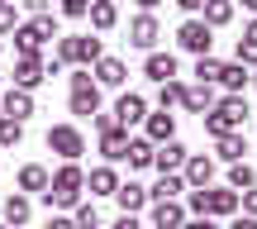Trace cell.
Masks as SVG:
<instances>
[{"label":"cell","instance_id":"19","mask_svg":"<svg viewBox=\"0 0 257 229\" xmlns=\"http://www.w3.org/2000/svg\"><path fill=\"white\" fill-rule=\"evenodd\" d=\"M181 224H186L181 201H153V229H181Z\"/></svg>","mask_w":257,"mask_h":229},{"label":"cell","instance_id":"33","mask_svg":"<svg viewBox=\"0 0 257 229\" xmlns=\"http://www.w3.org/2000/svg\"><path fill=\"white\" fill-rule=\"evenodd\" d=\"M181 91H186L181 82H162V86H157V105H162V110H172V105H181Z\"/></svg>","mask_w":257,"mask_h":229},{"label":"cell","instance_id":"52","mask_svg":"<svg viewBox=\"0 0 257 229\" xmlns=\"http://www.w3.org/2000/svg\"><path fill=\"white\" fill-rule=\"evenodd\" d=\"M0 53H5V43H0Z\"/></svg>","mask_w":257,"mask_h":229},{"label":"cell","instance_id":"26","mask_svg":"<svg viewBox=\"0 0 257 229\" xmlns=\"http://www.w3.org/2000/svg\"><path fill=\"white\" fill-rule=\"evenodd\" d=\"M181 191H186L181 172H162V182H157V186H148V201H176Z\"/></svg>","mask_w":257,"mask_h":229},{"label":"cell","instance_id":"12","mask_svg":"<svg viewBox=\"0 0 257 229\" xmlns=\"http://www.w3.org/2000/svg\"><path fill=\"white\" fill-rule=\"evenodd\" d=\"M0 115H5V119H15V124H24V119L34 115V96H29V91H19V86H10V91L0 96Z\"/></svg>","mask_w":257,"mask_h":229},{"label":"cell","instance_id":"50","mask_svg":"<svg viewBox=\"0 0 257 229\" xmlns=\"http://www.w3.org/2000/svg\"><path fill=\"white\" fill-rule=\"evenodd\" d=\"M243 5H248V10H252V19H257V0H243Z\"/></svg>","mask_w":257,"mask_h":229},{"label":"cell","instance_id":"23","mask_svg":"<svg viewBox=\"0 0 257 229\" xmlns=\"http://www.w3.org/2000/svg\"><path fill=\"white\" fill-rule=\"evenodd\" d=\"M100 153L110 158V163H124V153H128V129H119V124L105 129V134H100Z\"/></svg>","mask_w":257,"mask_h":229},{"label":"cell","instance_id":"42","mask_svg":"<svg viewBox=\"0 0 257 229\" xmlns=\"http://www.w3.org/2000/svg\"><path fill=\"white\" fill-rule=\"evenodd\" d=\"M91 124H95V134H105V129H114V115H91Z\"/></svg>","mask_w":257,"mask_h":229},{"label":"cell","instance_id":"30","mask_svg":"<svg viewBox=\"0 0 257 229\" xmlns=\"http://www.w3.org/2000/svg\"><path fill=\"white\" fill-rule=\"evenodd\" d=\"M214 148H219L224 163H243V153H248V138H243V134H224V138H214Z\"/></svg>","mask_w":257,"mask_h":229},{"label":"cell","instance_id":"3","mask_svg":"<svg viewBox=\"0 0 257 229\" xmlns=\"http://www.w3.org/2000/svg\"><path fill=\"white\" fill-rule=\"evenodd\" d=\"M105 57V48H100V38H91V34H67V38H57V62H76V67H86L91 72L95 62Z\"/></svg>","mask_w":257,"mask_h":229},{"label":"cell","instance_id":"8","mask_svg":"<svg viewBox=\"0 0 257 229\" xmlns=\"http://www.w3.org/2000/svg\"><path fill=\"white\" fill-rule=\"evenodd\" d=\"M181 182H186V191H205V186L214 182V158L191 153V158H186V167H181Z\"/></svg>","mask_w":257,"mask_h":229},{"label":"cell","instance_id":"47","mask_svg":"<svg viewBox=\"0 0 257 229\" xmlns=\"http://www.w3.org/2000/svg\"><path fill=\"white\" fill-rule=\"evenodd\" d=\"M48 229H76V224L67 220V215H53V220H48Z\"/></svg>","mask_w":257,"mask_h":229},{"label":"cell","instance_id":"31","mask_svg":"<svg viewBox=\"0 0 257 229\" xmlns=\"http://www.w3.org/2000/svg\"><path fill=\"white\" fill-rule=\"evenodd\" d=\"M219 57H195V86H214L219 82Z\"/></svg>","mask_w":257,"mask_h":229},{"label":"cell","instance_id":"15","mask_svg":"<svg viewBox=\"0 0 257 229\" xmlns=\"http://www.w3.org/2000/svg\"><path fill=\"white\" fill-rule=\"evenodd\" d=\"M214 101H219L214 86H186V91H181V110H191V115H200V119L214 110Z\"/></svg>","mask_w":257,"mask_h":229},{"label":"cell","instance_id":"6","mask_svg":"<svg viewBox=\"0 0 257 229\" xmlns=\"http://www.w3.org/2000/svg\"><path fill=\"white\" fill-rule=\"evenodd\" d=\"M43 143L53 148V153L62 158V163H76V158L86 153V138H81V129H76V124H53Z\"/></svg>","mask_w":257,"mask_h":229},{"label":"cell","instance_id":"54","mask_svg":"<svg viewBox=\"0 0 257 229\" xmlns=\"http://www.w3.org/2000/svg\"><path fill=\"white\" fill-rule=\"evenodd\" d=\"M0 229H10V224H0Z\"/></svg>","mask_w":257,"mask_h":229},{"label":"cell","instance_id":"40","mask_svg":"<svg viewBox=\"0 0 257 229\" xmlns=\"http://www.w3.org/2000/svg\"><path fill=\"white\" fill-rule=\"evenodd\" d=\"M238 205H243V210H248L252 220H257V186H248V191H238Z\"/></svg>","mask_w":257,"mask_h":229},{"label":"cell","instance_id":"53","mask_svg":"<svg viewBox=\"0 0 257 229\" xmlns=\"http://www.w3.org/2000/svg\"><path fill=\"white\" fill-rule=\"evenodd\" d=\"M0 124H5V115H0Z\"/></svg>","mask_w":257,"mask_h":229},{"label":"cell","instance_id":"20","mask_svg":"<svg viewBox=\"0 0 257 229\" xmlns=\"http://www.w3.org/2000/svg\"><path fill=\"white\" fill-rule=\"evenodd\" d=\"M143 77L148 82H176V57L172 53H148V62H143Z\"/></svg>","mask_w":257,"mask_h":229},{"label":"cell","instance_id":"9","mask_svg":"<svg viewBox=\"0 0 257 229\" xmlns=\"http://www.w3.org/2000/svg\"><path fill=\"white\" fill-rule=\"evenodd\" d=\"M186 158H191V148H186L181 138H167V143L153 148V167H157V172H181Z\"/></svg>","mask_w":257,"mask_h":229},{"label":"cell","instance_id":"43","mask_svg":"<svg viewBox=\"0 0 257 229\" xmlns=\"http://www.w3.org/2000/svg\"><path fill=\"white\" fill-rule=\"evenodd\" d=\"M110 229H143V224H138V215H119V220H114Z\"/></svg>","mask_w":257,"mask_h":229},{"label":"cell","instance_id":"7","mask_svg":"<svg viewBox=\"0 0 257 229\" xmlns=\"http://www.w3.org/2000/svg\"><path fill=\"white\" fill-rule=\"evenodd\" d=\"M176 43H181L186 53H195V57H210V48H214V29L205 24L200 15H195V19H186V24L176 29Z\"/></svg>","mask_w":257,"mask_h":229},{"label":"cell","instance_id":"35","mask_svg":"<svg viewBox=\"0 0 257 229\" xmlns=\"http://www.w3.org/2000/svg\"><path fill=\"white\" fill-rule=\"evenodd\" d=\"M233 62H238V67H257V43L238 38V48H233Z\"/></svg>","mask_w":257,"mask_h":229},{"label":"cell","instance_id":"10","mask_svg":"<svg viewBox=\"0 0 257 229\" xmlns=\"http://www.w3.org/2000/svg\"><path fill=\"white\" fill-rule=\"evenodd\" d=\"M143 119H148V101H143V96L124 91L119 101H114V124H119V129H134V124H143Z\"/></svg>","mask_w":257,"mask_h":229},{"label":"cell","instance_id":"38","mask_svg":"<svg viewBox=\"0 0 257 229\" xmlns=\"http://www.w3.org/2000/svg\"><path fill=\"white\" fill-rule=\"evenodd\" d=\"M86 10H91V0H62V15L67 19H86Z\"/></svg>","mask_w":257,"mask_h":229},{"label":"cell","instance_id":"36","mask_svg":"<svg viewBox=\"0 0 257 229\" xmlns=\"http://www.w3.org/2000/svg\"><path fill=\"white\" fill-rule=\"evenodd\" d=\"M19 138H24V124H15V119H5V124H0V148H15Z\"/></svg>","mask_w":257,"mask_h":229},{"label":"cell","instance_id":"44","mask_svg":"<svg viewBox=\"0 0 257 229\" xmlns=\"http://www.w3.org/2000/svg\"><path fill=\"white\" fill-rule=\"evenodd\" d=\"M181 229H219V224H214V220H210V215H200V220H186Z\"/></svg>","mask_w":257,"mask_h":229},{"label":"cell","instance_id":"41","mask_svg":"<svg viewBox=\"0 0 257 229\" xmlns=\"http://www.w3.org/2000/svg\"><path fill=\"white\" fill-rule=\"evenodd\" d=\"M24 10H29V15H53V0H24Z\"/></svg>","mask_w":257,"mask_h":229},{"label":"cell","instance_id":"46","mask_svg":"<svg viewBox=\"0 0 257 229\" xmlns=\"http://www.w3.org/2000/svg\"><path fill=\"white\" fill-rule=\"evenodd\" d=\"M176 5H181V10H186V15H191V19H195V15H200V5H205V0H176Z\"/></svg>","mask_w":257,"mask_h":229},{"label":"cell","instance_id":"37","mask_svg":"<svg viewBox=\"0 0 257 229\" xmlns=\"http://www.w3.org/2000/svg\"><path fill=\"white\" fill-rule=\"evenodd\" d=\"M19 29V15H15V0H0V34Z\"/></svg>","mask_w":257,"mask_h":229},{"label":"cell","instance_id":"25","mask_svg":"<svg viewBox=\"0 0 257 229\" xmlns=\"http://www.w3.org/2000/svg\"><path fill=\"white\" fill-rule=\"evenodd\" d=\"M248 82H252L248 67H238V62H224V67H219V86H224L229 96H243V86H248Z\"/></svg>","mask_w":257,"mask_h":229},{"label":"cell","instance_id":"28","mask_svg":"<svg viewBox=\"0 0 257 229\" xmlns=\"http://www.w3.org/2000/svg\"><path fill=\"white\" fill-rule=\"evenodd\" d=\"M124 62L119 57H100V62H95V86H124Z\"/></svg>","mask_w":257,"mask_h":229},{"label":"cell","instance_id":"51","mask_svg":"<svg viewBox=\"0 0 257 229\" xmlns=\"http://www.w3.org/2000/svg\"><path fill=\"white\" fill-rule=\"evenodd\" d=\"M248 86H257V67H252V82H248Z\"/></svg>","mask_w":257,"mask_h":229},{"label":"cell","instance_id":"45","mask_svg":"<svg viewBox=\"0 0 257 229\" xmlns=\"http://www.w3.org/2000/svg\"><path fill=\"white\" fill-rule=\"evenodd\" d=\"M229 229H257V220H252V215H233V224Z\"/></svg>","mask_w":257,"mask_h":229},{"label":"cell","instance_id":"14","mask_svg":"<svg viewBox=\"0 0 257 229\" xmlns=\"http://www.w3.org/2000/svg\"><path fill=\"white\" fill-rule=\"evenodd\" d=\"M157 38H162V29H157V15H138L134 24H128V43L143 48V53H153Z\"/></svg>","mask_w":257,"mask_h":229},{"label":"cell","instance_id":"16","mask_svg":"<svg viewBox=\"0 0 257 229\" xmlns=\"http://www.w3.org/2000/svg\"><path fill=\"white\" fill-rule=\"evenodd\" d=\"M0 210H5V220H0V224H10V229H19V224H29V215H34V201H29L24 191H10V196H5V205H0Z\"/></svg>","mask_w":257,"mask_h":229},{"label":"cell","instance_id":"11","mask_svg":"<svg viewBox=\"0 0 257 229\" xmlns=\"http://www.w3.org/2000/svg\"><path fill=\"white\" fill-rule=\"evenodd\" d=\"M43 82H48V62H43V57H19V62H15V86H19V91L34 96V86H43Z\"/></svg>","mask_w":257,"mask_h":229},{"label":"cell","instance_id":"34","mask_svg":"<svg viewBox=\"0 0 257 229\" xmlns=\"http://www.w3.org/2000/svg\"><path fill=\"white\" fill-rule=\"evenodd\" d=\"M72 224H76V229H100V215H95V205H86V201H81V205H76V215H72Z\"/></svg>","mask_w":257,"mask_h":229},{"label":"cell","instance_id":"5","mask_svg":"<svg viewBox=\"0 0 257 229\" xmlns=\"http://www.w3.org/2000/svg\"><path fill=\"white\" fill-rule=\"evenodd\" d=\"M72 115H100V86H95V77L86 72V67H76L72 72Z\"/></svg>","mask_w":257,"mask_h":229},{"label":"cell","instance_id":"1","mask_svg":"<svg viewBox=\"0 0 257 229\" xmlns=\"http://www.w3.org/2000/svg\"><path fill=\"white\" fill-rule=\"evenodd\" d=\"M81 191H86V172H81V163H62L53 177H48L43 205H48V210H76V205H81Z\"/></svg>","mask_w":257,"mask_h":229},{"label":"cell","instance_id":"29","mask_svg":"<svg viewBox=\"0 0 257 229\" xmlns=\"http://www.w3.org/2000/svg\"><path fill=\"white\" fill-rule=\"evenodd\" d=\"M124 163L134 167V172L153 167V143H148V138H128V153H124Z\"/></svg>","mask_w":257,"mask_h":229},{"label":"cell","instance_id":"2","mask_svg":"<svg viewBox=\"0 0 257 229\" xmlns=\"http://www.w3.org/2000/svg\"><path fill=\"white\" fill-rule=\"evenodd\" d=\"M243 124H248V96H219V101H214V110L205 115V129H210L214 138L243 134Z\"/></svg>","mask_w":257,"mask_h":229},{"label":"cell","instance_id":"22","mask_svg":"<svg viewBox=\"0 0 257 229\" xmlns=\"http://www.w3.org/2000/svg\"><path fill=\"white\" fill-rule=\"evenodd\" d=\"M86 186H91V196H114V191H119V172H114L110 163H105V167H91Z\"/></svg>","mask_w":257,"mask_h":229},{"label":"cell","instance_id":"49","mask_svg":"<svg viewBox=\"0 0 257 229\" xmlns=\"http://www.w3.org/2000/svg\"><path fill=\"white\" fill-rule=\"evenodd\" d=\"M138 5H143V15H153V10L162 5V0H138Z\"/></svg>","mask_w":257,"mask_h":229},{"label":"cell","instance_id":"4","mask_svg":"<svg viewBox=\"0 0 257 229\" xmlns=\"http://www.w3.org/2000/svg\"><path fill=\"white\" fill-rule=\"evenodd\" d=\"M48 38H57V19H53V15H38V19H29V24L15 29V48H19V57H38Z\"/></svg>","mask_w":257,"mask_h":229},{"label":"cell","instance_id":"13","mask_svg":"<svg viewBox=\"0 0 257 229\" xmlns=\"http://www.w3.org/2000/svg\"><path fill=\"white\" fill-rule=\"evenodd\" d=\"M205 215H210V220H219V215H238V191H229V186H210V191H205Z\"/></svg>","mask_w":257,"mask_h":229},{"label":"cell","instance_id":"17","mask_svg":"<svg viewBox=\"0 0 257 229\" xmlns=\"http://www.w3.org/2000/svg\"><path fill=\"white\" fill-rule=\"evenodd\" d=\"M143 124H148V134H143V138H148L153 148H157V143H167V138H176V115H172V110H157V115H148Z\"/></svg>","mask_w":257,"mask_h":229},{"label":"cell","instance_id":"21","mask_svg":"<svg viewBox=\"0 0 257 229\" xmlns=\"http://www.w3.org/2000/svg\"><path fill=\"white\" fill-rule=\"evenodd\" d=\"M114 201H119V210H124V215H138L143 205H153V201H148V186H138V182H119Z\"/></svg>","mask_w":257,"mask_h":229},{"label":"cell","instance_id":"39","mask_svg":"<svg viewBox=\"0 0 257 229\" xmlns=\"http://www.w3.org/2000/svg\"><path fill=\"white\" fill-rule=\"evenodd\" d=\"M205 191H210V186H205ZM205 191H191V196H186V210H191L195 220L205 215Z\"/></svg>","mask_w":257,"mask_h":229},{"label":"cell","instance_id":"18","mask_svg":"<svg viewBox=\"0 0 257 229\" xmlns=\"http://www.w3.org/2000/svg\"><path fill=\"white\" fill-rule=\"evenodd\" d=\"M86 19H91V29H95V34H110V29L119 24V5H114V0H91Z\"/></svg>","mask_w":257,"mask_h":229},{"label":"cell","instance_id":"27","mask_svg":"<svg viewBox=\"0 0 257 229\" xmlns=\"http://www.w3.org/2000/svg\"><path fill=\"white\" fill-rule=\"evenodd\" d=\"M200 19L210 29H224L233 19V0H205V5H200Z\"/></svg>","mask_w":257,"mask_h":229},{"label":"cell","instance_id":"32","mask_svg":"<svg viewBox=\"0 0 257 229\" xmlns=\"http://www.w3.org/2000/svg\"><path fill=\"white\" fill-rule=\"evenodd\" d=\"M248 186H257V172L248 163H233L229 167V191H248Z\"/></svg>","mask_w":257,"mask_h":229},{"label":"cell","instance_id":"48","mask_svg":"<svg viewBox=\"0 0 257 229\" xmlns=\"http://www.w3.org/2000/svg\"><path fill=\"white\" fill-rule=\"evenodd\" d=\"M243 38H248V43H257V19H248V29H243Z\"/></svg>","mask_w":257,"mask_h":229},{"label":"cell","instance_id":"24","mask_svg":"<svg viewBox=\"0 0 257 229\" xmlns=\"http://www.w3.org/2000/svg\"><path fill=\"white\" fill-rule=\"evenodd\" d=\"M48 177H53V172H48L43 163H24V167H19V191H38V196H43L48 191Z\"/></svg>","mask_w":257,"mask_h":229}]
</instances>
